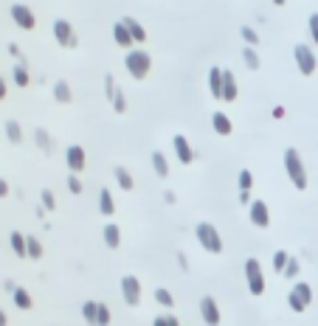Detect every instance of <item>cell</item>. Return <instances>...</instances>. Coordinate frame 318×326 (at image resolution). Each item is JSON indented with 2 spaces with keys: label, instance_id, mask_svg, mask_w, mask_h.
Wrapping results in <instances>:
<instances>
[{
  "label": "cell",
  "instance_id": "6da1fadb",
  "mask_svg": "<svg viewBox=\"0 0 318 326\" xmlns=\"http://www.w3.org/2000/svg\"><path fill=\"white\" fill-rule=\"evenodd\" d=\"M284 172H288V177H290L296 191H304L307 188V169H304V163H301L299 149H293V146L284 149Z\"/></svg>",
  "mask_w": 318,
  "mask_h": 326
},
{
  "label": "cell",
  "instance_id": "7a4b0ae2",
  "mask_svg": "<svg viewBox=\"0 0 318 326\" xmlns=\"http://www.w3.org/2000/svg\"><path fill=\"white\" fill-rule=\"evenodd\" d=\"M195 236H197L203 250H208V253H222V236L211 222H200L195 228Z\"/></svg>",
  "mask_w": 318,
  "mask_h": 326
},
{
  "label": "cell",
  "instance_id": "3957f363",
  "mask_svg": "<svg viewBox=\"0 0 318 326\" xmlns=\"http://www.w3.org/2000/svg\"><path fill=\"white\" fill-rule=\"evenodd\" d=\"M124 65H127V73L133 79H147L149 68H152V56H149L147 51H127Z\"/></svg>",
  "mask_w": 318,
  "mask_h": 326
},
{
  "label": "cell",
  "instance_id": "277c9868",
  "mask_svg": "<svg viewBox=\"0 0 318 326\" xmlns=\"http://www.w3.org/2000/svg\"><path fill=\"white\" fill-rule=\"evenodd\" d=\"M310 304H312V287L310 284L307 281L293 284V290H290V296H288V307L293 309V312H304Z\"/></svg>",
  "mask_w": 318,
  "mask_h": 326
},
{
  "label": "cell",
  "instance_id": "5b68a950",
  "mask_svg": "<svg viewBox=\"0 0 318 326\" xmlns=\"http://www.w3.org/2000/svg\"><path fill=\"white\" fill-rule=\"evenodd\" d=\"M293 59H296V68L301 71V76H312L318 68V59H315V51L310 48V45H296L293 48Z\"/></svg>",
  "mask_w": 318,
  "mask_h": 326
},
{
  "label": "cell",
  "instance_id": "8992f818",
  "mask_svg": "<svg viewBox=\"0 0 318 326\" xmlns=\"http://www.w3.org/2000/svg\"><path fill=\"white\" fill-rule=\"evenodd\" d=\"M245 281H248V290H251L253 296H262L265 292V276H262V265H259V259L245 262Z\"/></svg>",
  "mask_w": 318,
  "mask_h": 326
},
{
  "label": "cell",
  "instance_id": "52a82bcc",
  "mask_svg": "<svg viewBox=\"0 0 318 326\" xmlns=\"http://www.w3.org/2000/svg\"><path fill=\"white\" fill-rule=\"evenodd\" d=\"M54 37H56V43L62 45V48H76L79 45V37H76L74 25L68 23V20H54Z\"/></svg>",
  "mask_w": 318,
  "mask_h": 326
},
{
  "label": "cell",
  "instance_id": "ba28073f",
  "mask_svg": "<svg viewBox=\"0 0 318 326\" xmlns=\"http://www.w3.org/2000/svg\"><path fill=\"white\" fill-rule=\"evenodd\" d=\"M104 93H107V99H110V104H113V110H116V113H127V99H124L121 87L116 85L113 73H107V76H104Z\"/></svg>",
  "mask_w": 318,
  "mask_h": 326
},
{
  "label": "cell",
  "instance_id": "9c48e42d",
  "mask_svg": "<svg viewBox=\"0 0 318 326\" xmlns=\"http://www.w3.org/2000/svg\"><path fill=\"white\" fill-rule=\"evenodd\" d=\"M200 315H203V323L206 326H220L222 315H220V307L211 296H203L200 298Z\"/></svg>",
  "mask_w": 318,
  "mask_h": 326
},
{
  "label": "cell",
  "instance_id": "30bf717a",
  "mask_svg": "<svg viewBox=\"0 0 318 326\" xmlns=\"http://www.w3.org/2000/svg\"><path fill=\"white\" fill-rule=\"evenodd\" d=\"M121 296H124V304H127V307H138V301H141V281L135 276H124L121 278Z\"/></svg>",
  "mask_w": 318,
  "mask_h": 326
},
{
  "label": "cell",
  "instance_id": "8fae6325",
  "mask_svg": "<svg viewBox=\"0 0 318 326\" xmlns=\"http://www.w3.org/2000/svg\"><path fill=\"white\" fill-rule=\"evenodd\" d=\"M248 217H251V222L257 225V228H268L270 225V208L265 200H253L251 206H248Z\"/></svg>",
  "mask_w": 318,
  "mask_h": 326
},
{
  "label": "cell",
  "instance_id": "7c38bea8",
  "mask_svg": "<svg viewBox=\"0 0 318 326\" xmlns=\"http://www.w3.org/2000/svg\"><path fill=\"white\" fill-rule=\"evenodd\" d=\"M65 163H68V169L74 172V175H79V172L85 169V163H87V155H85V149H82L79 144L68 146V149H65Z\"/></svg>",
  "mask_w": 318,
  "mask_h": 326
},
{
  "label": "cell",
  "instance_id": "4fadbf2b",
  "mask_svg": "<svg viewBox=\"0 0 318 326\" xmlns=\"http://www.w3.org/2000/svg\"><path fill=\"white\" fill-rule=\"evenodd\" d=\"M12 20L20 25L23 31H31L34 25H37V20H34V12H31L28 6H23V3H14L12 6Z\"/></svg>",
  "mask_w": 318,
  "mask_h": 326
},
{
  "label": "cell",
  "instance_id": "5bb4252c",
  "mask_svg": "<svg viewBox=\"0 0 318 326\" xmlns=\"http://www.w3.org/2000/svg\"><path fill=\"white\" fill-rule=\"evenodd\" d=\"M172 146H175V155H178V160L183 163V166H189L192 160H195V149H192V144H189V138L186 135H175L172 138Z\"/></svg>",
  "mask_w": 318,
  "mask_h": 326
},
{
  "label": "cell",
  "instance_id": "9a60e30c",
  "mask_svg": "<svg viewBox=\"0 0 318 326\" xmlns=\"http://www.w3.org/2000/svg\"><path fill=\"white\" fill-rule=\"evenodd\" d=\"M113 40H116L121 48H133L135 45V40H133V34H130V28L124 25V20H118V23L113 25Z\"/></svg>",
  "mask_w": 318,
  "mask_h": 326
},
{
  "label": "cell",
  "instance_id": "2e32d148",
  "mask_svg": "<svg viewBox=\"0 0 318 326\" xmlns=\"http://www.w3.org/2000/svg\"><path fill=\"white\" fill-rule=\"evenodd\" d=\"M102 234H104V245H107L110 250H116L118 245H121V228H118L116 222H107L102 228Z\"/></svg>",
  "mask_w": 318,
  "mask_h": 326
},
{
  "label": "cell",
  "instance_id": "e0dca14e",
  "mask_svg": "<svg viewBox=\"0 0 318 326\" xmlns=\"http://www.w3.org/2000/svg\"><path fill=\"white\" fill-rule=\"evenodd\" d=\"M237 93H239V87H237L234 73L231 71H222V102H234V99H237Z\"/></svg>",
  "mask_w": 318,
  "mask_h": 326
},
{
  "label": "cell",
  "instance_id": "ac0fdd59",
  "mask_svg": "<svg viewBox=\"0 0 318 326\" xmlns=\"http://www.w3.org/2000/svg\"><path fill=\"white\" fill-rule=\"evenodd\" d=\"M208 90L214 99H222V68H211L208 71Z\"/></svg>",
  "mask_w": 318,
  "mask_h": 326
},
{
  "label": "cell",
  "instance_id": "d6986e66",
  "mask_svg": "<svg viewBox=\"0 0 318 326\" xmlns=\"http://www.w3.org/2000/svg\"><path fill=\"white\" fill-rule=\"evenodd\" d=\"M99 211H102L104 217H113V214H116V203H113V194L107 191V188L99 191Z\"/></svg>",
  "mask_w": 318,
  "mask_h": 326
},
{
  "label": "cell",
  "instance_id": "ffe728a7",
  "mask_svg": "<svg viewBox=\"0 0 318 326\" xmlns=\"http://www.w3.org/2000/svg\"><path fill=\"white\" fill-rule=\"evenodd\" d=\"M211 124H214V133L217 135H222V138L231 135V118H228L226 113H214V115H211Z\"/></svg>",
  "mask_w": 318,
  "mask_h": 326
},
{
  "label": "cell",
  "instance_id": "44dd1931",
  "mask_svg": "<svg viewBox=\"0 0 318 326\" xmlns=\"http://www.w3.org/2000/svg\"><path fill=\"white\" fill-rule=\"evenodd\" d=\"M113 175H116V183H118V186L124 188V191H133V188H135V180H133V175H130V172L124 169V166H116V169H113Z\"/></svg>",
  "mask_w": 318,
  "mask_h": 326
},
{
  "label": "cell",
  "instance_id": "7402d4cb",
  "mask_svg": "<svg viewBox=\"0 0 318 326\" xmlns=\"http://www.w3.org/2000/svg\"><path fill=\"white\" fill-rule=\"evenodd\" d=\"M124 25L130 28V34H133L135 43H144V40H147V31H144V25H141L135 17H124Z\"/></svg>",
  "mask_w": 318,
  "mask_h": 326
},
{
  "label": "cell",
  "instance_id": "603a6c76",
  "mask_svg": "<svg viewBox=\"0 0 318 326\" xmlns=\"http://www.w3.org/2000/svg\"><path fill=\"white\" fill-rule=\"evenodd\" d=\"M54 99H56L59 104H68L71 99H74V96H71V85H68L65 79H59V82L54 85Z\"/></svg>",
  "mask_w": 318,
  "mask_h": 326
},
{
  "label": "cell",
  "instance_id": "cb8c5ba5",
  "mask_svg": "<svg viewBox=\"0 0 318 326\" xmlns=\"http://www.w3.org/2000/svg\"><path fill=\"white\" fill-rule=\"evenodd\" d=\"M82 318H85L90 326H96V318H99V301H85V304H82Z\"/></svg>",
  "mask_w": 318,
  "mask_h": 326
},
{
  "label": "cell",
  "instance_id": "d4e9b609",
  "mask_svg": "<svg viewBox=\"0 0 318 326\" xmlns=\"http://www.w3.org/2000/svg\"><path fill=\"white\" fill-rule=\"evenodd\" d=\"M152 169L158 172V177H166V175H169V163H166V155H164V152H152Z\"/></svg>",
  "mask_w": 318,
  "mask_h": 326
},
{
  "label": "cell",
  "instance_id": "484cf974",
  "mask_svg": "<svg viewBox=\"0 0 318 326\" xmlns=\"http://www.w3.org/2000/svg\"><path fill=\"white\" fill-rule=\"evenodd\" d=\"M12 250L23 259V256H28V245H25V236L20 234V231H14L12 234Z\"/></svg>",
  "mask_w": 318,
  "mask_h": 326
},
{
  "label": "cell",
  "instance_id": "4316f807",
  "mask_svg": "<svg viewBox=\"0 0 318 326\" xmlns=\"http://www.w3.org/2000/svg\"><path fill=\"white\" fill-rule=\"evenodd\" d=\"M12 296H14V307H17V309H31V296H28V290L17 287Z\"/></svg>",
  "mask_w": 318,
  "mask_h": 326
},
{
  "label": "cell",
  "instance_id": "83f0119b",
  "mask_svg": "<svg viewBox=\"0 0 318 326\" xmlns=\"http://www.w3.org/2000/svg\"><path fill=\"white\" fill-rule=\"evenodd\" d=\"M34 141H37V146H40V149H45V152H54V141H51V135L45 133V129H34Z\"/></svg>",
  "mask_w": 318,
  "mask_h": 326
},
{
  "label": "cell",
  "instance_id": "f1b7e54d",
  "mask_svg": "<svg viewBox=\"0 0 318 326\" xmlns=\"http://www.w3.org/2000/svg\"><path fill=\"white\" fill-rule=\"evenodd\" d=\"M28 82H31V76H28V68L20 62L17 68H14V85L17 87H28Z\"/></svg>",
  "mask_w": 318,
  "mask_h": 326
},
{
  "label": "cell",
  "instance_id": "f546056e",
  "mask_svg": "<svg viewBox=\"0 0 318 326\" xmlns=\"http://www.w3.org/2000/svg\"><path fill=\"white\" fill-rule=\"evenodd\" d=\"M25 245H28V259H43V245H40V239H34V236H25Z\"/></svg>",
  "mask_w": 318,
  "mask_h": 326
},
{
  "label": "cell",
  "instance_id": "4dcf8cb0",
  "mask_svg": "<svg viewBox=\"0 0 318 326\" xmlns=\"http://www.w3.org/2000/svg\"><path fill=\"white\" fill-rule=\"evenodd\" d=\"M6 135H9L12 144H20V141H23V129H20L17 121H6Z\"/></svg>",
  "mask_w": 318,
  "mask_h": 326
},
{
  "label": "cell",
  "instance_id": "1f68e13d",
  "mask_svg": "<svg viewBox=\"0 0 318 326\" xmlns=\"http://www.w3.org/2000/svg\"><path fill=\"white\" fill-rule=\"evenodd\" d=\"M288 259H290L288 250H276V253H273V270H276V273H284V267H288Z\"/></svg>",
  "mask_w": 318,
  "mask_h": 326
},
{
  "label": "cell",
  "instance_id": "d6a6232c",
  "mask_svg": "<svg viewBox=\"0 0 318 326\" xmlns=\"http://www.w3.org/2000/svg\"><path fill=\"white\" fill-rule=\"evenodd\" d=\"M110 320H113V312H110V307H107V304H102V301H99V318H96V326H110Z\"/></svg>",
  "mask_w": 318,
  "mask_h": 326
},
{
  "label": "cell",
  "instance_id": "836d02e7",
  "mask_svg": "<svg viewBox=\"0 0 318 326\" xmlns=\"http://www.w3.org/2000/svg\"><path fill=\"white\" fill-rule=\"evenodd\" d=\"M242 62H245L248 68H251V71H257V68H259V54L251 48V45H248V48L242 51Z\"/></svg>",
  "mask_w": 318,
  "mask_h": 326
},
{
  "label": "cell",
  "instance_id": "e575fe53",
  "mask_svg": "<svg viewBox=\"0 0 318 326\" xmlns=\"http://www.w3.org/2000/svg\"><path fill=\"white\" fill-rule=\"evenodd\" d=\"M237 183H239V191H251V188H253V175L248 169H242V172H239V177H237Z\"/></svg>",
  "mask_w": 318,
  "mask_h": 326
},
{
  "label": "cell",
  "instance_id": "d590c367",
  "mask_svg": "<svg viewBox=\"0 0 318 326\" xmlns=\"http://www.w3.org/2000/svg\"><path fill=\"white\" fill-rule=\"evenodd\" d=\"M239 34H242V40H245L248 45H257V43H259V34L251 28V25H242V28H239Z\"/></svg>",
  "mask_w": 318,
  "mask_h": 326
},
{
  "label": "cell",
  "instance_id": "8d00e7d4",
  "mask_svg": "<svg viewBox=\"0 0 318 326\" xmlns=\"http://www.w3.org/2000/svg\"><path fill=\"white\" fill-rule=\"evenodd\" d=\"M155 298H158V304L166 307V309H172V304H175V298H172L169 290H155Z\"/></svg>",
  "mask_w": 318,
  "mask_h": 326
},
{
  "label": "cell",
  "instance_id": "74e56055",
  "mask_svg": "<svg viewBox=\"0 0 318 326\" xmlns=\"http://www.w3.org/2000/svg\"><path fill=\"white\" fill-rule=\"evenodd\" d=\"M68 191H71V194H82V180L74 175V172L68 175Z\"/></svg>",
  "mask_w": 318,
  "mask_h": 326
},
{
  "label": "cell",
  "instance_id": "f35d334b",
  "mask_svg": "<svg viewBox=\"0 0 318 326\" xmlns=\"http://www.w3.org/2000/svg\"><path fill=\"white\" fill-rule=\"evenodd\" d=\"M281 276H288V278L299 276V259H296V256H290V259H288V267H284V273H281Z\"/></svg>",
  "mask_w": 318,
  "mask_h": 326
},
{
  "label": "cell",
  "instance_id": "ab89813d",
  "mask_svg": "<svg viewBox=\"0 0 318 326\" xmlns=\"http://www.w3.org/2000/svg\"><path fill=\"white\" fill-rule=\"evenodd\" d=\"M152 326H180V323H178V318H175V315H158Z\"/></svg>",
  "mask_w": 318,
  "mask_h": 326
},
{
  "label": "cell",
  "instance_id": "60d3db41",
  "mask_svg": "<svg viewBox=\"0 0 318 326\" xmlns=\"http://www.w3.org/2000/svg\"><path fill=\"white\" fill-rule=\"evenodd\" d=\"M307 28H310V37H312V43L318 45V14H310V20H307Z\"/></svg>",
  "mask_w": 318,
  "mask_h": 326
},
{
  "label": "cell",
  "instance_id": "b9f144b4",
  "mask_svg": "<svg viewBox=\"0 0 318 326\" xmlns=\"http://www.w3.org/2000/svg\"><path fill=\"white\" fill-rule=\"evenodd\" d=\"M43 206H45V211H54V208H56L54 191H43Z\"/></svg>",
  "mask_w": 318,
  "mask_h": 326
},
{
  "label": "cell",
  "instance_id": "7bdbcfd3",
  "mask_svg": "<svg viewBox=\"0 0 318 326\" xmlns=\"http://www.w3.org/2000/svg\"><path fill=\"white\" fill-rule=\"evenodd\" d=\"M239 203H242V206H251L253 200L248 197V191H239Z\"/></svg>",
  "mask_w": 318,
  "mask_h": 326
},
{
  "label": "cell",
  "instance_id": "ee69618b",
  "mask_svg": "<svg viewBox=\"0 0 318 326\" xmlns=\"http://www.w3.org/2000/svg\"><path fill=\"white\" fill-rule=\"evenodd\" d=\"M178 265H180V267H183V270H189V259H186V256H183V253H178Z\"/></svg>",
  "mask_w": 318,
  "mask_h": 326
},
{
  "label": "cell",
  "instance_id": "f6af8a7d",
  "mask_svg": "<svg viewBox=\"0 0 318 326\" xmlns=\"http://www.w3.org/2000/svg\"><path fill=\"white\" fill-rule=\"evenodd\" d=\"M6 194H9V183L0 180V197H6Z\"/></svg>",
  "mask_w": 318,
  "mask_h": 326
},
{
  "label": "cell",
  "instance_id": "bcb514c9",
  "mask_svg": "<svg viewBox=\"0 0 318 326\" xmlns=\"http://www.w3.org/2000/svg\"><path fill=\"white\" fill-rule=\"evenodd\" d=\"M273 115L276 118H284V107H273Z\"/></svg>",
  "mask_w": 318,
  "mask_h": 326
},
{
  "label": "cell",
  "instance_id": "7dc6e473",
  "mask_svg": "<svg viewBox=\"0 0 318 326\" xmlns=\"http://www.w3.org/2000/svg\"><path fill=\"white\" fill-rule=\"evenodd\" d=\"M9 54H12V56H20V48H17V45L12 43V45H9Z\"/></svg>",
  "mask_w": 318,
  "mask_h": 326
},
{
  "label": "cell",
  "instance_id": "c3c4849f",
  "mask_svg": "<svg viewBox=\"0 0 318 326\" xmlns=\"http://www.w3.org/2000/svg\"><path fill=\"white\" fill-rule=\"evenodd\" d=\"M6 323H9V318H6V312L0 309V326H6Z\"/></svg>",
  "mask_w": 318,
  "mask_h": 326
},
{
  "label": "cell",
  "instance_id": "681fc988",
  "mask_svg": "<svg viewBox=\"0 0 318 326\" xmlns=\"http://www.w3.org/2000/svg\"><path fill=\"white\" fill-rule=\"evenodd\" d=\"M6 96V82H3V79H0V99Z\"/></svg>",
  "mask_w": 318,
  "mask_h": 326
},
{
  "label": "cell",
  "instance_id": "f907efd6",
  "mask_svg": "<svg viewBox=\"0 0 318 326\" xmlns=\"http://www.w3.org/2000/svg\"><path fill=\"white\" fill-rule=\"evenodd\" d=\"M273 3H276V6H284V0H273Z\"/></svg>",
  "mask_w": 318,
  "mask_h": 326
}]
</instances>
